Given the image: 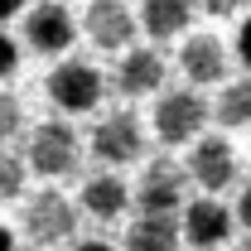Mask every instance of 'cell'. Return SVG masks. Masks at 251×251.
I'll use <instances>...</instances> for the list:
<instances>
[{
    "label": "cell",
    "mask_w": 251,
    "mask_h": 251,
    "mask_svg": "<svg viewBox=\"0 0 251 251\" xmlns=\"http://www.w3.org/2000/svg\"><path fill=\"white\" fill-rule=\"evenodd\" d=\"M82 135H77V126L68 121V116H44V121H34L25 130V169L39 174L44 184H58V179H73L77 169H82Z\"/></svg>",
    "instance_id": "1"
},
{
    "label": "cell",
    "mask_w": 251,
    "mask_h": 251,
    "mask_svg": "<svg viewBox=\"0 0 251 251\" xmlns=\"http://www.w3.org/2000/svg\"><path fill=\"white\" fill-rule=\"evenodd\" d=\"M20 227H25V242L34 251L63 247V242H77V208L63 188H39V193L25 198Z\"/></svg>",
    "instance_id": "2"
},
{
    "label": "cell",
    "mask_w": 251,
    "mask_h": 251,
    "mask_svg": "<svg viewBox=\"0 0 251 251\" xmlns=\"http://www.w3.org/2000/svg\"><path fill=\"white\" fill-rule=\"evenodd\" d=\"M130 203L135 213H155V218H179V208L188 203V174L174 155L145 159L140 179L130 184Z\"/></svg>",
    "instance_id": "3"
},
{
    "label": "cell",
    "mask_w": 251,
    "mask_h": 251,
    "mask_svg": "<svg viewBox=\"0 0 251 251\" xmlns=\"http://www.w3.org/2000/svg\"><path fill=\"white\" fill-rule=\"evenodd\" d=\"M208 126V97L193 87H164L150 111V130L159 145H193Z\"/></svg>",
    "instance_id": "4"
},
{
    "label": "cell",
    "mask_w": 251,
    "mask_h": 251,
    "mask_svg": "<svg viewBox=\"0 0 251 251\" xmlns=\"http://www.w3.org/2000/svg\"><path fill=\"white\" fill-rule=\"evenodd\" d=\"M49 101L58 106L63 116H82V111H97L101 97H106V73L87 58H58L49 82H44Z\"/></svg>",
    "instance_id": "5"
},
{
    "label": "cell",
    "mask_w": 251,
    "mask_h": 251,
    "mask_svg": "<svg viewBox=\"0 0 251 251\" xmlns=\"http://www.w3.org/2000/svg\"><path fill=\"white\" fill-rule=\"evenodd\" d=\"M145 140H150V130L145 121L135 116V111H106L101 121L92 126V159L101 169H126V164H135V159L145 155Z\"/></svg>",
    "instance_id": "6"
},
{
    "label": "cell",
    "mask_w": 251,
    "mask_h": 251,
    "mask_svg": "<svg viewBox=\"0 0 251 251\" xmlns=\"http://www.w3.org/2000/svg\"><path fill=\"white\" fill-rule=\"evenodd\" d=\"M179 164H184V174H188V188H198L208 198H222V188L237 184V169H242L232 140H222V135H198Z\"/></svg>",
    "instance_id": "7"
},
{
    "label": "cell",
    "mask_w": 251,
    "mask_h": 251,
    "mask_svg": "<svg viewBox=\"0 0 251 251\" xmlns=\"http://www.w3.org/2000/svg\"><path fill=\"white\" fill-rule=\"evenodd\" d=\"M25 49L39 58H68V49L77 44V15L58 0H39L25 10Z\"/></svg>",
    "instance_id": "8"
},
{
    "label": "cell",
    "mask_w": 251,
    "mask_h": 251,
    "mask_svg": "<svg viewBox=\"0 0 251 251\" xmlns=\"http://www.w3.org/2000/svg\"><path fill=\"white\" fill-rule=\"evenodd\" d=\"M77 39H87L101 53H126L140 29H135V10L126 0H87L82 20H77Z\"/></svg>",
    "instance_id": "9"
},
{
    "label": "cell",
    "mask_w": 251,
    "mask_h": 251,
    "mask_svg": "<svg viewBox=\"0 0 251 251\" xmlns=\"http://www.w3.org/2000/svg\"><path fill=\"white\" fill-rule=\"evenodd\" d=\"M232 232H237V222H232V208L222 198L198 193L179 208V242L193 251H222L232 242Z\"/></svg>",
    "instance_id": "10"
},
{
    "label": "cell",
    "mask_w": 251,
    "mask_h": 251,
    "mask_svg": "<svg viewBox=\"0 0 251 251\" xmlns=\"http://www.w3.org/2000/svg\"><path fill=\"white\" fill-rule=\"evenodd\" d=\"M179 73H184V87H193V92L222 87L232 73V49L218 34H188L184 49H179Z\"/></svg>",
    "instance_id": "11"
},
{
    "label": "cell",
    "mask_w": 251,
    "mask_h": 251,
    "mask_svg": "<svg viewBox=\"0 0 251 251\" xmlns=\"http://www.w3.org/2000/svg\"><path fill=\"white\" fill-rule=\"evenodd\" d=\"M106 87H116L126 101H135V97H159L164 92V53L150 49V44H130Z\"/></svg>",
    "instance_id": "12"
},
{
    "label": "cell",
    "mask_w": 251,
    "mask_h": 251,
    "mask_svg": "<svg viewBox=\"0 0 251 251\" xmlns=\"http://www.w3.org/2000/svg\"><path fill=\"white\" fill-rule=\"evenodd\" d=\"M73 208L87 213L92 222H121L126 208H130V184H126L121 174H111V169L87 174V184H82V193H77Z\"/></svg>",
    "instance_id": "13"
},
{
    "label": "cell",
    "mask_w": 251,
    "mask_h": 251,
    "mask_svg": "<svg viewBox=\"0 0 251 251\" xmlns=\"http://www.w3.org/2000/svg\"><path fill=\"white\" fill-rule=\"evenodd\" d=\"M193 15H198L193 0H140V10H135V29L150 34L155 44H169V39L188 34Z\"/></svg>",
    "instance_id": "14"
},
{
    "label": "cell",
    "mask_w": 251,
    "mask_h": 251,
    "mask_svg": "<svg viewBox=\"0 0 251 251\" xmlns=\"http://www.w3.org/2000/svg\"><path fill=\"white\" fill-rule=\"evenodd\" d=\"M179 218H155V213H135L126 222V251H179Z\"/></svg>",
    "instance_id": "15"
},
{
    "label": "cell",
    "mask_w": 251,
    "mask_h": 251,
    "mask_svg": "<svg viewBox=\"0 0 251 251\" xmlns=\"http://www.w3.org/2000/svg\"><path fill=\"white\" fill-rule=\"evenodd\" d=\"M208 116H218L227 130L251 126V73L222 82V87H218V101H208Z\"/></svg>",
    "instance_id": "16"
},
{
    "label": "cell",
    "mask_w": 251,
    "mask_h": 251,
    "mask_svg": "<svg viewBox=\"0 0 251 251\" xmlns=\"http://www.w3.org/2000/svg\"><path fill=\"white\" fill-rule=\"evenodd\" d=\"M25 179H29V169H25V159H20V150L0 145V203L20 198V193H25Z\"/></svg>",
    "instance_id": "17"
},
{
    "label": "cell",
    "mask_w": 251,
    "mask_h": 251,
    "mask_svg": "<svg viewBox=\"0 0 251 251\" xmlns=\"http://www.w3.org/2000/svg\"><path fill=\"white\" fill-rule=\"evenodd\" d=\"M20 130H25V106L10 87H0V145H10Z\"/></svg>",
    "instance_id": "18"
},
{
    "label": "cell",
    "mask_w": 251,
    "mask_h": 251,
    "mask_svg": "<svg viewBox=\"0 0 251 251\" xmlns=\"http://www.w3.org/2000/svg\"><path fill=\"white\" fill-rule=\"evenodd\" d=\"M247 5L251 0H193V10H203V15H213V20H242Z\"/></svg>",
    "instance_id": "19"
},
{
    "label": "cell",
    "mask_w": 251,
    "mask_h": 251,
    "mask_svg": "<svg viewBox=\"0 0 251 251\" xmlns=\"http://www.w3.org/2000/svg\"><path fill=\"white\" fill-rule=\"evenodd\" d=\"M15 68H20V44H15L10 34L0 29V87L15 77Z\"/></svg>",
    "instance_id": "20"
},
{
    "label": "cell",
    "mask_w": 251,
    "mask_h": 251,
    "mask_svg": "<svg viewBox=\"0 0 251 251\" xmlns=\"http://www.w3.org/2000/svg\"><path fill=\"white\" fill-rule=\"evenodd\" d=\"M232 53L251 68V15H242V25H237V39H232Z\"/></svg>",
    "instance_id": "21"
},
{
    "label": "cell",
    "mask_w": 251,
    "mask_h": 251,
    "mask_svg": "<svg viewBox=\"0 0 251 251\" xmlns=\"http://www.w3.org/2000/svg\"><path fill=\"white\" fill-rule=\"evenodd\" d=\"M232 222L247 227V237H251V184H242V193H237V203H232Z\"/></svg>",
    "instance_id": "22"
},
{
    "label": "cell",
    "mask_w": 251,
    "mask_h": 251,
    "mask_svg": "<svg viewBox=\"0 0 251 251\" xmlns=\"http://www.w3.org/2000/svg\"><path fill=\"white\" fill-rule=\"evenodd\" d=\"M68 251H116V247H111L106 237H82V242H73Z\"/></svg>",
    "instance_id": "23"
},
{
    "label": "cell",
    "mask_w": 251,
    "mask_h": 251,
    "mask_svg": "<svg viewBox=\"0 0 251 251\" xmlns=\"http://www.w3.org/2000/svg\"><path fill=\"white\" fill-rule=\"evenodd\" d=\"M25 10H29V0H0V25L15 20V15H25Z\"/></svg>",
    "instance_id": "24"
},
{
    "label": "cell",
    "mask_w": 251,
    "mask_h": 251,
    "mask_svg": "<svg viewBox=\"0 0 251 251\" xmlns=\"http://www.w3.org/2000/svg\"><path fill=\"white\" fill-rule=\"evenodd\" d=\"M222 251H251V237H247V232H242V237H232V242H227V247H222Z\"/></svg>",
    "instance_id": "25"
},
{
    "label": "cell",
    "mask_w": 251,
    "mask_h": 251,
    "mask_svg": "<svg viewBox=\"0 0 251 251\" xmlns=\"http://www.w3.org/2000/svg\"><path fill=\"white\" fill-rule=\"evenodd\" d=\"M0 251H15V232L10 227H0Z\"/></svg>",
    "instance_id": "26"
},
{
    "label": "cell",
    "mask_w": 251,
    "mask_h": 251,
    "mask_svg": "<svg viewBox=\"0 0 251 251\" xmlns=\"http://www.w3.org/2000/svg\"><path fill=\"white\" fill-rule=\"evenodd\" d=\"M58 5H68V0H58Z\"/></svg>",
    "instance_id": "27"
}]
</instances>
